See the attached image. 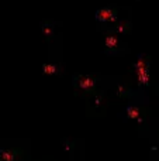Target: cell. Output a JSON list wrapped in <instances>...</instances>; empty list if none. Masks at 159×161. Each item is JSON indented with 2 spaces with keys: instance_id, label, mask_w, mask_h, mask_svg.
<instances>
[{
  "instance_id": "3",
  "label": "cell",
  "mask_w": 159,
  "mask_h": 161,
  "mask_svg": "<svg viewBox=\"0 0 159 161\" xmlns=\"http://www.w3.org/2000/svg\"><path fill=\"white\" fill-rule=\"evenodd\" d=\"M92 85H93V82H92L90 79H83V80L80 82V88H85V89H86V88H90Z\"/></svg>"
},
{
  "instance_id": "2",
  "label": "cell",
  "mask_w": 159,
  "mask_h": 161,
  "mask_svg": "<svg viewBox=\"0 0 159 161\" xmlns=\"http://www.w3.org/2000/svg\"><path fill=\"white\" fill-rule=\"evenodd\" d=\"M2 160L3 161H13L14 160V156L11 151H2Z\"/></svg>"
},
{
  "instance_id": "1",
  "label": "cell",
  "mask_w": 159,
  "mask_h": 161,
  "mask_svg": "<svg viewBox=\"0 0 159 161\" xmlns=\"http://www.w3.org/2000/svg\"><path fill=\"white\" fill-rule=\"evenodd\" d=\"M127 113L131 119H140V110H138L135 106H131V108L127 109Z\"/></svg>"
}]
</instances>
